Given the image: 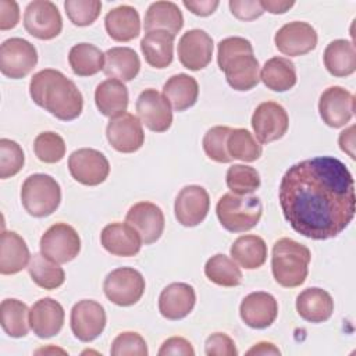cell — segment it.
<instances>
[{"instance_id":"obj_1","label":"cell","mask_w":356,"mask_h":356,"mask_svg":"<svg viewBox=\"0 0 356 356\" xmlns=\"http://www.w3.org/2000/svg\"><path fill=\"white\" fill-rule=\"evenodd\" d=\"M282 214L300 235L324 241L338 236L355 216V182L348 167L330 156L291 165L280 182Z\"/></svg>"},{"instance_id":"obj_2","label":"cell","mask_w":356,"mask_h":356,"mask_svg":"<svg viewBox=\"0 0 356 356\" xmlns=\"http://www.w3.org/2000/svg\"><path fill=\"white\" fill-rule=\"evenodd\" d=\"M29 95L35 104L61 121L78 118L83 108L81 90L58 70L46 68L36 72L29 83Z\"/></svg>"},{"instance_id":"obj_3","label":"cell","mask_w":356,"mask_h":356,"mask_svg":"<svg viewBox=\"0 0 356 356\" xmlns=\"http://www.w3.org/2000/svg\"><path fill=\"white\" fill-rule=\"evenodd\" d=\"M312 253L307 246L281 238L273 246L271 270L274 280L284 288L300 286L309 274Z\"/></svg>"},{"instance_id":"obj_4","label":"cell","mask_w":356,"mask_h":356,"mask_svg":"<svg viewBox=\"0 0 356 356\" xmlns=\"http://www.w3.org/2000/svg\"><path fill=\"white\" fill-rule=\"evenodd\" d=\"M220 224L229 232H245L257 225L263 206L257 196L225 193L216 206Z\"/></svg>"},{"instance_id":"obj_5","label":"cell","mask_w":356,"mask_h":356,"mask_svg":"<svg viewBox=\"0 0 356 356\" xmlns=\"http://www.w3.org/2000/svg\"><path fill=\"white\" fill-rule=\"evenodd\" d=\"M21 202L28 214L38 218L47 217L60 206L61 188L51 175H29L21 188Z\"/></svg>"},{"instance_id":"obj_6","label":"cell","mask_w":356,"mask_h":356,"mask_svg":"<svg viewBox=\"0 0 356 356\" xmlns=\"http://www.w3.org/2000/svg\"><path fill=\"white\" fill-rule=\"evenodd\" d=\"M145 278L132 267H120L107 274L103 282L104 295L117 306H132L145 293Z\"/></svg>"},{"instance_id":"obj_7","label":"cell","mask_w":356,"mask_h":356,"mask_svg":"<svg viewBox=\"0 0 356 356\" xmlns=\"http://www.w3.org/2000/svg\"><path fill=\"white\" fill-rule=\"evenodd\" d=\"M38 63L36 47L22 39L11 38L1 43L0 47V71L11 79L26 76Z\"/></svg>"},{"instance_id":"obj_8","label":"cell","mask_w":356,"mask_h":356,"mask_svg":"<svg viewBox=\"0 0 356 356\" xmlns=\"http://www.w3.org/2000/svg\"><path fill=\"white\" fill-rule=\"evenodd\" d=\"M40 253L63 264L74 260L81 250V238L74 227L56 222L40 238Z\"/></svg>"},{"instance_id":"obj_9","label":"cell","mask_w":356,"mask_h":356,"mask_svg":"<svg viewBox=\"0 0 356 356\" xmlns=\"http://www.w3.org/2000/svg\"><path fill=\"white\" fill-rule=\"evenodd\" d=\"M24 26L33 38L50 40L60 35L63 18L54 3L49 0H33L25 8Z\"/></svg>"},{"instance_id":"obj_10","label":"cell","mask_w":356,"mask_h":356,"mask_svg":"<svg viewBox=\"0 0 356 356\" xmlns=\"http://www.w3.org/2000/svg\"><path fill=\"white\" fill-rule=\"evenodd\" d=\"M68 170L75 181L86 186H96L106 181L110 172L107 157L96 149H78L68 157Z\"/></svg>"},{"instance_id":"obj_11","label":"cell","mask_w":356,"mask_h":356,"mask_svg":"<svg viewBox=\"0 0 356 356\" xmlns=\"http://www.w3.org/2000/svg\"><path fill=\"white\" fill-rule=\"evenodd\" d=\"M252 127L259 142L266 145L281 139L286 134L289 117L281 104L263 102L253 111Z\"/></svg>"},{"instance_id":"obj_12","label":"cell","mask_w":356,"mask_h":356,"mask_svg":"<svg viewBox=\"0 0 356 356\" xmlns=\"http://www.w3.org/2000/svg\"><path fill=\"white\" fill-rule=\"evenodd\" d=\"M106 136L108 143L121 153H134L139 150L145 142L142 122L131 113H122L110 118Z\"/></svg>"},{"instance_id":"obj_13","label":"cell","mask_w":356,"mask_h":356,"mask_svg":"<svg viewBox=\"0 0 356 356\" xmlns=\"http://www.w3.org/2000/svg\"><path fill=\"white\" fill-rule=\"evenodd\" d=\"M355 97L342 86L327 88L318 100L321 120L331 128L345 127L353 117Z\"/></svg>"},{"instance_id":"obj_14","label":"cell","mask_w":356,"mask_h":356,"mask_svg":"<svg viewBox=\"0 0 356 356\" xmlns=\"http://www.w3.org/2000/svg\"><path fill=\"white\" fill-rule=\"evenodd\" d=\"M70 321L74 335L82 342H90L103 332L106 312L99 302L83 299L74 305Z\"/></svg>"},{"instance_id":"obj_15","label":"cell","mask_w":356,"mask_h":356,"mask_svg":"<svg viewBox=\"0 0 356 356\" xmlns=\"http://www.w3.org/2000/svg\"><path fill=\"white\" fill-rule=\"evenodd\" d=\"M213 49V39L206 31L191 29L181 36L177 50L178 58L185 68L199 71L207 67L211 61Z\"/></svg>"},{"instance_id":"obj_16","label":"cell","mask_w":356,"mask_h":356,"mask_svg":"<svg viewBox=\"0 0 356 356\" xmlns=\"http://www.w3.org/2000/svg\"><path fill=\"white\" fill-rule=\"evenodd\" d=\"M275 47L285 56H303L317 46L316 29L303 21H293L282 25L274 36Z\"/></svg>"},{"instance_id":"obj_17","label":"cell","mask_w":356,"mask_h":356,"mask_svg":"<svg viewBox=\"0 0 356 356\" xmlns=\"http://www.w3.org/2000/svg\"><path fill=\"white\" fill-rule=\"evenodd\" d=\"M135 107L140 122L153 132H165L172 124L171 104L156 89H145L138 96Z\"/></svg>"},{"instance_id":"obj_18","label":"cell","mask_w":356,"mask_h":356,"mask_svg":"<svg viewBox=\"0 0 356 356\" xmlns=\"http://www.w3.org/2000/svg\"><path fill=\"white\" fill-rule=\"evenodd\" d=\"M210 197L200 185H186L177 195L174 211L175 218L184 227H196L207 216Z\"/></svg>"},{"instance_id":"obj_19","label":"cell","mask_w":356,"mask_h":356,"mask_svg":"<svg viewBox=\"0 0 356 356\" xmlns=\"http://www.w3.org/2000/svg\"><path fill=\"white\" fill-rule=\"evenodd\" d=\"M125 221L139 234L142 243L150 245L160 239L164 231V214L152 202H138L128 210Z\"/></svg>"},{"instance_id":"obj_20","label":"cell","mask_w":356,"mask_h":356,"mask_svg":"<svg viewBox=\"0 0 356 356\" xmlns=\"http://www.w3.org/2000/svg\"><path fill=\"white\" fill-rule=\"evenodd\" d=\"M239 314L248 327L263 330L275 321L278 314V303L268 292H252L241 302Z\"/></svg>"},{"instance_id":"obj_21","label":"cell","mask_w":356,"mask_h":356,"mask_svg":"<svg viewBox=\"0 0 356 356\" xmlns=\"http://www.w3.org/2000/svg\"><path fill=\"white\" fill-rule=\"evenodd\" d=\"M64 309L51 299L43 298L33 303L29 310V325L39 338H50L57 335L64 325Z\"/></svg>"},{"instance_id":"obj_22","label":"cell","mask_w":356,"mask_h":356,"mask_svg":"<svg viewBox=\"0 0 356 356\" xmlns=\"http://www.w3.org/2000/svg\"><path fill=\"white\" fill-rule=\"evenodd\" d=\"M196 303L193 286L185 282L167 285L159 296V310L167 320H181L186 317Z\"/></svg>"},{"instance_id":"obj_23","label":"cell","mask_w":356,"mask_h":356,"mask_svg":"<svg viewBox=\"0 0 356 356\" xmlns=\"http://www.w3.org/2000/svg\"><path fill=\"white\" fill-rule=\"evenodd\" d=\"M100 242L108 253L120 257L135 256L142 246L139 234L128 222H111L106 225L100 234Z\"/></svg>"},{"instance_id":"obj_24","label":"cell","mask_w":356,"mask_h":356,"mask_svg":"<svg viewBox=\"0 0 356 356\" xmlns=\"http://www.w3.org/2000/svg\"><path fill=\"white\" fill-rule=\"evenodd\" d=\"M220 70L224 71L228 85L239 92L253 89L260 81V65L253 53L238 54Z\"/></svg>"},{"instance_id":"obj_25","label":"cell","mask_w":356,"mask_h":356,"mask_svg":"<svg viewBox=\"0 0 356 356\" xmlns=\"http://www.w3.org/2000/svg\"><path fill=\"white\" fill-rule=\"evenodd\" d=\"M296 310L309 323H323L332 316L334 300L325 289L307 288L298 295Z\"/></svg>"},{"instance_id":"obj_26","label":"cell","mask_w":356,"mask_h":356,"mask_svg":"<svg viewBox=\"0 0 356 356\" xmlns=\"http://www.w3.org/2000/svg\"><path fill=\"white\" fill-rule=\"evenodd\" d=\"M104 26L113 40L129 42L139 36L140 18L134 7L122 4L106 14Z\"/></svg>"},{"instance_id":"obj_27","label":"cell","mask_w":356,"mask_h":356,"mask_svg":"<svg viewBox=\"0 0 356 356\" xmlns=\"http://www.w3.org/2000/svg\"><path fill=\"white\" fill-rule=\"evenodd\" d=\"M31 254L26 242L14 231H3L0 245V273L11 275L29 264Z\"/></svg>"},{"instance_id":"obj_28","label":"cell","mask_w":356,"mask_h":356,"mask_svg":"<svg viewBox=\"0 0 356 356\" xmlns=\"http://www.w3.org/2000/svg\"><path fill=\"white\" fill-rule=\"evenodd\" d=\"M174 38L167 31L146 32L140 40V50L146 63L159 70L168 67L174 57Z\"/></svg>"},{"instance_id":"obj_29","label":"cell","mask_w":356,"mask_h":356,"mask_svg":"<svg viewBox=\"0 0 356 356\" xmlns=\"http://www.w3.org/2000/svg\"><path fill=\"white\" fill-rule=\"evenodd\" d=\"M140 70V60L131 47H111L104 53L103 72L121 82L132 81Z\"/></svg>"},{"instance_id":"obj_30","label":"cell","mask_w":356,"mask_h":356,"mask_svg":"<svg viewBox=\"0 0 356 356\" xmlns=\"http://www.w3.org/2000/svg\"><path fill=\"white\" fill-rule=\"evenodd\" d=\"M128 89L118 79H106L100 82L95 90V103L99 111L106 117H115L127 111Z\"/></svg>"},{"instance_id":"obj_31","label":"cell","mask_w":356,"mask_h":356,"mask_svg":"<svg viewBox=\"0 0 356 356\" xmlns=\"http://www.w3.org/2000/svg\"><path fill=\"white\" fill-rule=\"evenodd\" d=\"M184 26V15L179 7L172 1H156L152 3L146 11L143 28L150 31H167L171 35H177Z\"/></svg>"},{"instance_id":"obj_32","label":"cell","mask_w":356,"mask_h":356,"mask_svg":"<svg viewBox=\"0 0 356 356\" xmlns=\"http://www.w3.org/2000/svg\"><path fill=\"white\" fill-rule=\"evenodd\" d=\"M323 58L327 71L334 76H349L356 70L355 44L346 39H337L328 43Z\"/></svg>"},{"instance_id":"obj_33","label":"cell","mask_w":356,"mask_h":356,"mask_svg":"<svg viewBox=\"0 0 356 356\" xmlns=\"http://www.w3.org/2000/svg\"><path fill=\"white\" fill-rule=\"evenodd\" d=\"M163 96L175 111H184L192 107L197 100V81L188 74L172 75L163 86Z\"/></svg>"},{"instance_id":"obj_34","label":"cell","mask_w":356,"mask_h":356,"mask_svg":"<svg viewBox=\"0 0 356 356\" xmlns=\"http://www.w3.org/2000/svg\"><path fill=\"white\" fill-rule=\"evenodd\" d=\"M260 79L274 92H286L296 83L295 64L285 57H273L264 63Z\"/></svg>"},{"instance_id":"obj_35","label":"cell","mask_w":356,"mask_h":356,"mask_svg":"<svg viewBox=\"0 0 356 356\" xmlns=\"http://www.w3.org/2000/svg\"><path fill=\"white\" fill-rule=\"evenodd\" d=\"M231 257L241 267L254 270L261 267L267 259V245L261 236L243 235L231 246Z\"/></svg>"},{"instance_id":"obj_36","label":"cell","mask_w":356,"mask_h":356,"mask_svg":"<svg viewBox=\"0 0 356 356\" xmlns=\"http://www.w3.org/2000/svg\"><path fill=\"white\" fill-rule=\"evenodd\" d=\"M68 63L78 76H90L104 67V53L90 43H78L68 53Z\"/></svg>"},{"instance_id":"obj_37","label":"cell","mask_w":356,"mask_h":356,"mask_svg":"<svg viewBox=\"0 0 356 356\" xmlns=\"http://www.w3.org/2000/svg\"><path fill=\"white\" fill-rule=\"evenodd\" d=\"M0 321L4 332L13 338H22L29 331V309L18 299H4L0 305Z\"/></svg>"},{"instance_id":"obj_38","label":"cell","mask_w":356,"mask_h":356,"mask_svg":"<svg viewBox=\"0 0 356 356\" xmlns=\"http://www.w3.org/2000/svg\"><path fill=\"white\" fill-rule=\"evenodd\" d=\"M28 271L32 281L43 289H56L65 281L64 270L43 253H35L31 257Z\"/></svg>"},{"instance_id":"obj_39","label":"cell","mask_w":356,"mask_h":356,"mask_svg":"<svg viewBox=\"0 0 356 356\" xmlns=\"http://www.w3.org/2000/svg\"><path fill=\"white\" fill-rule=\"evenodd\" d=\"M206 277L220 286H238L242 281V273L238 264L228 256L218 253L211 256L204 264Z\"/></svg>"},{"instance_id":"obj_40","label":"cell","mask_w":356,"mask_h":356,"mask_svg":"<svg viewBox=\"0 0 356 356\" xmlns=\"http://www.w3.org/2000/svg\"><path fill=\"white\" fill-rule=\"evenodd\" d=\"M227 150L232 159H238L246 163L256 161L263 152L261 145L245 128L231 129V134L227 139Z\"/></svg>"},{"instance_id":"obj_41","label":"cell","mask_w":356,"mask_h":356,"mask_svg":"<svg viewBox=\"0 0 356 356\" xmlns=\"http://www.w3.org/2000/svg\"><path fill=\"white\" fill-rule=\"evenodd\" d=\"M227 186L235 195H249L259 189L260 175L256 168L243 164H234L227 171Z\"/></svg>"},{"instance_id":"obj_42","label":"cell","mask_w":356,"mask_h":356,"mask_svg":"<svg viewBox=\"0 0 356 356\" xmlns=\"http://www.w3.org/2000/svg\"><path fill=\"white\" fill-rule=\"evenodd\" d=\"M33 152L40 161L54 164L65 156V142L58 134L46 131L35 138Z\"/></svg>"},{"instance_id":"obj_43","label":"cell","mask_w":356,"mask_h":356,"mask_svg":"<svg viewBox=\"0 0 356 356\" xmlns=\"http://www.w3.org/2000/svg\"><path fill=\"white\" fill-rule=\"evenodd\" d=\"M231 134L229 127L217 125L210 128L203 136V150L209 159L217 163H231L232 157L227 150V139Z\"/></svg>"},{"instance_id":"obj_44","label":"cell","mask_w":356,"mask_h":356,"mask_svg":"<svg viewBox=\"0 0 356 356\" xmlns=\"http://www.w3.org/2000/svg\"><path fill=\"white\" fill-rule=\"evenodd\" d=\"M25 156L21 146L11 139H0V178L7 179L21 171Z\"/></svg>"},{"instance_id":"obj_45","label":"cell","mask_w":356,"mask_h":356,"mask_svg":"<svg viewBox=\"0 0 356 356\" xmlns=\"http://www.w3.org/2000/svg\"><path fill=\"white\" fill-rule=\"evenodd\" d=\"M64 8L70 21L76 26H88L100 15L102 1L99 0H67Z\"/></svg>"},{"instance_id":"obj_46","label":"cell","mask_w":356,"mask_h":356,"mask_svg":"<svg viewBox=\"0 0 356 356\" xmlns=\"http://www.w3.org/2000/svg\"><path fill=\"white\" fill-rule=\"evenodd\" d=\"M113 356H147V345L140 334L125 331L115 337L111 343Z\"/></svg>"},{"instance_id":"obj_47","label":"cell","mask_w":356,"mask_h":356,"mask_svg":"<svg viewBox=\"0 0 356 356\" xmlns=\"http://www.w3.org/2000/svg\"><path fill=\"white\" fill-rule=\"evenodd\" d=\"M245 53H253V46L248 39L241 36H231V38L222 39L217 47L218 67L221 68L232 57L238 54H245Z\"/></svg>"},{"instance_id":"obj_48","label":"cell","mask_w":356,"mask_h":356,"mask_svg":"<svg viewBox=\"0 0 356 356\" xmlns=\"http://www.w3.org/2000/svg\"><path fill=\"white\" fill-rule=\"evenodd\" d=\"M204 353L207 356H236L238 350L231 337L224 332H214L204 342Z\"/></svg>"},{"instance_id":"obj_49","label":"cell","mask_w":356,"mask_h":356,"mask_svg":"<svg viewBox=\"0 0 356 356\" xmlns=\"http://www.w3.org/2000/svg\"><path fill=\"white\" fill-rule=\"evenodd\" d=\"M229 10L241 21H253L264 13L259 0H231Z\"/></svg>"},{"instance_id":"obj_50","label":"cell","mask_w":356,"mask_h":356,"mask_svg":"<svg viewBox=\"0 0 356 356\" xmlns=\"http://www.w3.org/2000/svg\"><path fill=\"white\" fill-rule=\"evenodd\" d=\"M160 356L165 355H182V356H193L195 349L191 342L182 337H171L165 339L159 349Z\"/></svg>"},{"instance_id":"obj_51","label":"cell","mask_w":356,"mask_h":356,"mask_svg":"<svg viewBox=\"0 0 356 356\" xmlns=\"http://www.w3.org/2000/svg\"><path fill=\"white\" fill-rule=\"evenodd\" d=\"M19 21V7L14 0H0V29L14 28Z\"/></svg>"},{"instance_id":"obj_52","label":"cell","mask_w":356,"mask_h":356,"mask_svg":"<svg viewBox=\"0 0 356 356\" xmlns=\"http://www.w3.org/2000/svg\"><path fill=\"white\" fill-rule=\"evenodd\" d=\"M220 1L217 0H184V6L191 11L195 15H199V17H207V15H211L217 7H218Z\"/></svg>"},{"instance_id":"obj_53","label":"cell","mask_w":356,"mask_h":356,"mask_svg":"<svg viewBox=\"0 0 356 356\" xmlns=\"http://www.w3.org/2000/svg\"><path fill=\"white\" fill-rule=\"evenodd\" d=\"M261 7L264 11H268L271 14H284L286 13L291 7H293L295 1L289 0V1H284V0H261L260 1Z\"/></svg>"},{"instance_id":"obj_54","label":"cell","mask_w":356,"mask_h":356,"mask_svg":"<svg viewBox=\"0 0 356 356\" xmlns=\"http://www.w3.org/2000/svg\"><path fill=\"white\" fill-rule=\"evenodd\" d=\"M355 127L352 125L350 128L345 129L339 135V146L343 152H346L352 159H355V152H353V145H355Z\"/></svg>"},{"instance_id":"obj_55","label":"cell","mask_w":356,"mask_h":356,"mask_svg":"<svg viewBox=\"0 0 356 356\" xmlns=\"http://www.w3.org/2000/svg\"><path fill=\"white\" fill-rule=\"evenodd\" d=\"M246 355H281L280 349L271 343V342H257L254 346H252Z\"/></svg>"}]
</instances>
